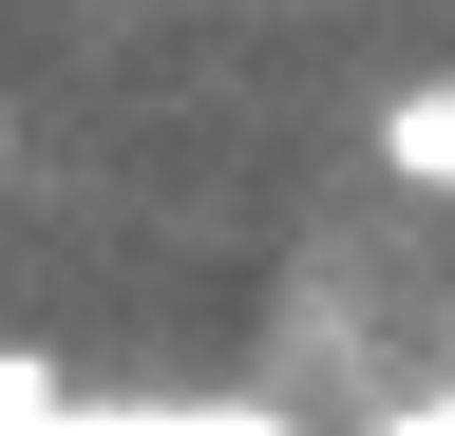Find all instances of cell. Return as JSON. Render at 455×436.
<instances>
[{"label": "cell", "mask_w": 455, "mask_h": 436, "mask_svg": "<svg viewBox=\"0 0 455 436\" xmlns=\"http://www.w3.org/2000/svg\"><path fill=\"white\" fill-rule=\"evenodd\" d=\"M38 436H284L266 399H57Z\"/></svg>", "instance_id": "1"}, {"label": "cell", "mask_w": 455, "mask_h": 436, "mask_svg": "<svg viewBox=\"0 0 455 436\" xmlns=\"http://www.w3.org/2000/svg\"><path fill=\"white\" fill-rule=\"evenodd\" d=\"M379 171L398 190H455V76H398L379 95Z\"/></svg>", "instance_id": "2"}, {"label": "cell", "mask_w": 455, "mask_h": 436, "mask_svg": "<svg viewBox=\"0 0 455 436\" xmlns=\"http://www.w3.org/2000/svg\"><path fill=\"white\" fill-rule=\"evenodd\" d=\"M379 436H455V417H379Z\"/></svg>", "instance_id": "3"}, {"label": "cell", "mask_w": 455, "mask_h": 436, "mask_svg": "<svg viewBox=\"0 0 455 436\" xmlns=\"http://www.w3.org/2000/svg\"><path fill=\"white\" fill-rule=\"evenodd\" d=\"M0 171H20V133H0Z\"/></svg>", "instance_id": "4"}]
</instances>
